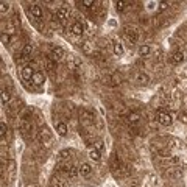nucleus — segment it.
<instances>
[{
    "label": "nucleus",
    "mask_w": 187,
    "mask_h": 187,
    "mask_svg": "<svg viewBox=\"0 0 187 187\" xmlns=\"http://www.w3.org/2000/svg\"><path fill=\"white\" fill-rule=\"evenodd\" d=\"M123 38H125V41H126L130 45H134V44H137V41H139V31H137L134 27H126V28L123 30Z\"/></svg>",
    "instance_id": "f257e3e1"
},
{
    "label": "nucleus",
    "mask_w": 187,
    "mask_h": 187,
    "mask_svg": "<svg viewBox=\"0 0 187 187\" xmlns=\"http://www.w3.org/2000/svg\"><path fill=\"white\" fill-rule=\"evenodd\" d=\"M158 122L162 125V126H170L172 122H173V115L170 112H165L162 109H158Z\"/></svg>",
    "instance_id": "f03ea898"
},
{
    "label": "nucleus",
    "mask_w": 187,
    "mask_h": 187,
    "mask_svg": "<svg viewBox=\"0 0 187 187\" xmlns=\"http://www.w3.org/2000/svg\"><path fill=\"white\" fill-rule=\"evenodd\" d=\"M187 58L186 51L184 50H181V48H178V50H175L173 53H172V62L173 64H181V62H184Z\"/></svg>",
    "instance_id": "7ed1b4c3"
},
{
    "label": "nucleus",
    "mask_w": 187,
    "mask_h": 187,
    "mask_svg": "<svg viewBox=\"0 0 187 187\" xmlns=\"http://www.w3.org/2000/svg\"><path fill=\"white\" fill-rule=\"evenodd\" d=\"M64 48L62 47H55L53 50H51V55H50V58L56 62V61H59V59H62L64 58Z\"/></svg>",
    "instance_id": "20e7f679"
},
{
    "label": "nucleus",
    "mask_w": 187,
    "mask_h": 187,
    "mask_svg": "<svg viewBox=\"0 0 187 187\" xmlns=\"http://www.w3.org/2000/svg\"><path fill=\"white\" fill-rule=\"evenodd\" d=\"M55 17H56L58 22H64L69 17V9L67 8H58L56 13H55Z\"/></svg>",
    "instance_id": "39448f33"
},
{
    "label": "nucleus",
    "mask_w": 187,
    "mask_h": 187,
    "mask_svg": "<svg viewBox=\"0 0 187 187\" xmlns=\"http://www.w3.org/2000/svg\"><path fill=\"white\" fill-rule=\"evenodd\" d=\"M70 31H72L75 36H83V35H84V25H83L81 22H75V24H72Z\"/></svg>",
    "instance_id": "423d86ee"
},
{
    "label": "nucleus",
    "mask_w": 187,
    "mask_h": 187,
    "mask_svg": "<svg viewBox=\"0 0 187 187\" xmlns=\"http://www.w3.org/2000/svg\"><path fill=\"white\" fill-rule=\"evenodd\" d=\"M30 14H31L35 19H42L44 11H42V8H41L39 5H31V6H30Z\"/></svg>",
    "instance_id": "0eeeda50"
},
{
    "label": "nucleus",
    "mask_w": 187,
    "mask_h": 187,
    "mask_svg": "<svg viewBox=\"0 0 187 187\" xmlns=\"http://www.w3.org/2000/svg\"><path fill=\"white\" fill-rule=\"evenodd\" d=\"M179 164V158L178 156H165V158H162V165H168V167H172V165H178Z\"/></svg>",
    "instance_id": "6e6552de"
},
{
    "label": "nucleus",
    "mask_w": 187,
    "mask_h": 187,
    "mask_svg": "<svg viewBox=\"0 0 187 187\" xmlns=\"http://www.w3.org/2000/svg\"><path fill=\"white\" fill-rule=\"evenodd\" d=\"M78 168H80V175L81 176H89L92 173V165L89 162H81V165Z\"/></svg>",
    "instance_id": "1a4fd4ad"
},
{
    "label": "nucleus",
    "mask_w": 187,
    "mask_h": 187,
    "mask_svg": "<svg viewBox=\"0 0 187 187\" xmlns=\"http://www.w3.org/2000/svg\"><path fill=\"white\" fill-rule=\"evenodd\" d=\"M35 75V69L31 66H24L22 67V78L24 80H31Z\"/></svg>",
    "instance_id": "9d476101"
},
{
    "label": "nucleus",
    "mask_w": 187,
    "mask_h": 187,
    "mask_svg": "<svg viewBox=\"0 0 187 187\" xmlns=\"http://www.w3.org/2000/svg\"><path fill=\"white\" fill-rule=\"evenodd\" d=\"M44 81H45L44 73H42V72H35V75H33V78H31V83H33L35 86H42Z\"/></svg>",
    "instance_id": "9b49d317"
},
{
    "label": "nucleus",
    "mask_w": 187,
    "mask_h": 187,
    "mask_svg": "<svg viewBox=\"0 0 187 187\" xmlns=\"http://www.w3.org/2000/svg\"><path fill=\"white\" fill-rule=\"evenodd\" d=\"M126 122H128L130 125H137L140 122V114L139 112H130V114L126 115Z\"/></svg>",
    "instance_id": "f8f14e48"
},
{
    "label": "nucleus",
    "mask_w": 187,
    "mask_h": 187,
    "mask_svg": "<svg viewBox=\"0 0 187 187\" xmlns=\"http://www.w3.org/2000/svg\"><path fill=\"white\" fill-rule=\"evenodd\" d=\"M136 81L142 84V86H147L148 83H150V77L147 75V73H143V72H139L137 75H136Z\"/></svg>",
    "instance_id": "ddd939ff"
},
{
    "label": "nucleus",
    "mask_w": 187,
    "mask_h": 187,
    "mask_svg": "<svg viewBox=\"0 0 187 187\" xmlns=\"http://www.w3.org/2000/svg\"><path fill=\"white\" fill-rule=\"evenodd\" d=\"M67 131H69V128H67V125L64 123V122H58L56 123V133L59 134V136H67Z\"/></svg>",
    "instance_id": "4468645a"
},
{
    "label": "nucleus",
    "mask_w": 187,
    "mask_h": 187,
    "mask_svg": "<svg viewBox=\"0 0 187 187\" xmlns=\"http://www.w3.org/2000/svg\"><path fill=\"white\" fill-rule=\"evenodd\" d=\"M31 128H33V123L31 122H28L27 119H22L20 120V131L25 134V133H28V131H31Z\"/></svg>",
    "instance_id": "2eb2a0df"
},
{
    "label": "nucleus",
    "mask_w": 187,
    "mask_h": 187,
    "mask_svg": "<svg viewBox=\"0 0 187 187\" xmlns=\"http://www.w3.org/2000/svg\"><path fill=\"white\" fill-rule=\"evenodd\" d=\"M89 158L92 159L94 162H100L101 161V151H98L95 148H91L89 150Z\"/></svg>",
    "instance_id": "dca6fc26"
},
{
    "label": "nucleus",
    "mask_w": 187,
    "mask_h": 187,
    "mask_svg": "<svg viewBox=\"0 0 187 187\" xmlns=\"http://www.w3.org/2000/svg\"><path fill=\"white\" fill-rule=\"evenodd\" d=\"M44 67H45L47 72H53L55 67H56V62H55L51 58H45V59H44Z\"/></svg>",
    "instance_id": "f3484780"
},
{
    "label": "nucleus",
    "mask_w": 187,
    "mask_h": 187,
    "mask_svg": "<svg viewBox=\"0 0 187 187\" xmlns=\"http://www.w3.org/2000/svg\"><path fill=\"white\" fill-rule=\"evenodd\" d=\"M9 101H11V94H9L8 89H5V88H3V89H2V104H3V106H6Z\"/></svg>",
    "instance_id": "a211bd4d"
},
{
    "label": "nucleus",
    "mask_w": 187,
    "mask_h": 187,
    "mask_svg": "<svg viewBox=\"0 0 187 187\" xmlns=\"http://www.w3.org/2000/svg\"><path fill=\"white\" fill-rule=\"evenodd\" d=\"M51 187H66V181L61 176H53L51 178Z\"/></svg>",
    "instance_id": "6ab92c4d"
},
{
    "label": "nucleus",
    "mask_w": 187,
    "mask_h": 187,
    "mask_svg": "<svg viewBox=\"0 0 187 187\" xmlns=\"http://www.w3.org/2000/svg\"><path fill=\"white\" fill-rule=\"evenodd\" d=\"M112 50H114V55H115V56H122V55L125 53V48H123V45H122L120 42H115L114 47H112Z\"/></svg>",
    "instance_id": "aec40b11"
},
{
    "label": "nucleus",
    "mask_w": 187,
    "mask_h": 187,
    "mask_svg": "<svg viewBox=\"0 0 187 187\" xmlns=\"http://www.w3.org/2000/svg\"><path fill=\"white\" fill-rule=\"evenodd\" d=\"M31 53H33V44H31V42H28V44H25V45H24V48H22V55L28 58Z\"/></svg>",
    "instance_id": "412c9836"
},
{
    "label": "nucleus",
    "mask_w": 187,
    "mask_h": 187,
    "mask_svg": "<svg viewBox=\"0 0 187 187\" xmlns=\"http://www.w3.org/2000/svg\"><path fill=\"white\" fill-rule=\"evenodd\" d=\"M150 53H151V48H150V45L142 44V45L139 47V55H140V56H148Z\"/></svg>",
    "instance_id": "4be33fe9"
},
{
    "label": "nucleus",
    "mask_w": 187,
    "mask_h": 187,
    "mask_svg": "<svg viewBox=\"0 0 187 187\" xmlns=\"http://www.w3.org/2000/svg\"><path fill=\"white\" fill-rule=\"evenodd\" d=\"M81 50H83V53L91 55V53H92V44H91V42H83V44H81Z\"/></svg>",
    "instance_id": "5701e85b"
},
{
    "label": "nucleus",
    "mask_w": 187,
    "mask_h": 187,
    "mask_svg": "<svg viewBox=\"0 0 187 187\" xmlns=\"http://www.w3.org/2000/svg\"><path fill=\"white\" fill-rule=\"evenodd\" d=\"M80 117L84 119V120H94L92 114H91L89 111H86V109H81V111H80Z\"/></svg>",
    "instance_id": "b1692460"
},
{
    "label": "nucleus",
    "mask_w": 187,
    "mask_h": 187,
    "mask_svg": "<svg viewBox=\"0 0 187 187\" xmlns=\"http://www.w3.org/2000/svg\"><path fill=\"white\" fill-rule=\"evenodd\" d=\"M126 6H128V2H122V0H120V2H115V9H117V11H120V13H122V11H125V9H126Z\"/></svg>",
    "instance_id": "393cba45"
},
{
    "label": "nucleus",
    "mask_w": 187,
    "mask_h": 187,
    "mask_svg": "<svg viewBox=\"0 0 187 187\" xmlns=\"http://www.w3.org/2000/svg\"><path fill=\"white\" fill-rule=\"evenodd\" d=\"M9 42H11V36H9L6 31H3V33H2V44H3V45H8Z\"/></svg>",
    "instance_id": "a878e982"
},
{
    "label": "nucleus",
    "mask_w": 187,
    "mask_h": 187,
    "mask_svg": "<svg viewBox=\"0 0 187 187\" xmlns=\"http://www.w3.org/2000/svg\"><path fill=\"white\" fill-rule=\"evenodd\" d=\"M67 175H69V178H77V176H78V175H80V168H78V167H75V165H73V167H72V168H70V172H69V173H67Z\"/></svg>",
    "instance_id": "bb28decb"
},
{
    "label": "nucleus",
    "mask_w": 187,
    "mask_h": 187,
    "mask_svg": "<svg viewBox=\"0 0 187 187\" xmlns=\"http://www.w3.org/2000/svg\"><path fill=\"white\" fill-rule=\"evenodd\" d=\"M94 148L98 150V151H101V150L104 148V142H103L101 139H97L95 142H94Z\"/></svg>",
    "instance_id": "cd10ccee"
},
{
    "label": "nucleus",
    "mask_w": 187,
    "mask_h": 187,
    "mask_svg": "<svg viewBox=\"0 0 187 187\" xmlns=\"http://www.w3.org/2000/svg\"><path fill=\"white\" fill-rule=\"evenodd\" d=\"M6 11H9V3L8 2H0V13L5 14Z\"/></svg>",
    "instance_id": "c85d7f7f"
},
{
    "label": "nucleus",
    "mask_w": 187,
    "mask_h": 187,
    "mask_svg": "<svg viewBox=\"0 0 187 187\" xmlns=\"http://www.w3.org/2000/svg\"><path fill=\"white\" fill-rule=\"evenodd\" d=\"M69 156H70V151L69 150H62V151H59V158L64 161V159H69Z\"/></svg>",
    "instance_id": "c756f323"
},
{
    "label": "nucleus",
    "mask_w": 187,
    "mask_h": 187,
    "mask_svg": "<svg viewBox=\"0 0 187 187\" xmlns=\"http://www.w3.org/2000/svg\"><path fill=\"white\" fill-rule=\"evenodd\" d=\"M0 130H2V131H0V134H2V139H3V137H5V134H6V130H8L5 122H0Z\"/></svg>",
    "instance_id": "7c9ffc66"
},
{
    "label": "nucleus",
    "mask_w": 187,
    "mask_h": 187,
    "mask_svg": "<svg viewBox=\"0 0 187 187\" xmlns=\"http://www.w3.org/2000/svg\"><path fill=\"white\" fill-rule=\"evenodd\" d=\"M13 25H14V27H19V25H20V17H19L17 14L13 16Z\"/></svg>",
    "instance_id": "2f4dec72"
},
{
    "label": "nucleus",
    "mask_w": 187,
    "mask_h": 187,
    "mask_svg": "<svg viewBox=\"0 0 187 187\" xmlns=\"http://www.w3.org/2000/svg\"><path fill=\"white\" fill-rule=\"evenodd\" d=\"M167 8H168V3L167 2H161L159 3V11H165Z\"/></svg>",
    "instance_id": "473e14b6"
},
{
    "label": "nucleus",
    "mask_w": 187,
    "mask_h": 187,
    "mask_svg": "<svg viewBox=\"0 0 187 187\" xmlns=\"http://www.w3.org/2000/svg\"><path fill=\"white\" fill-rule=\"evenodd\" d=\"M179 120H181L183 123H187V114L186 112H181V114H179Z\"/></svg>",
    "instance_id": "72a5a7b5"
}]
</instances>
